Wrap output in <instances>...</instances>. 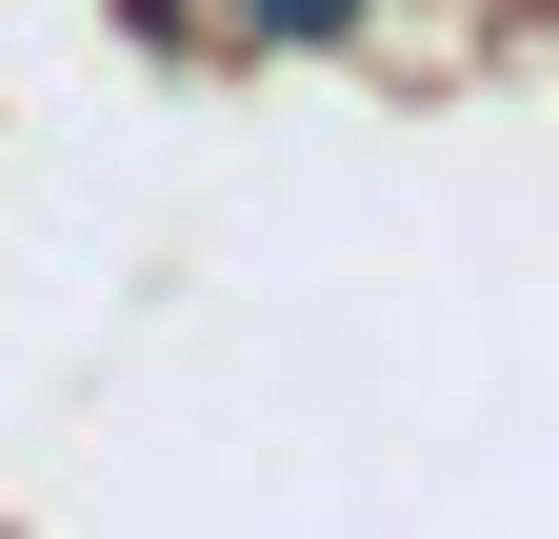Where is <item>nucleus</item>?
Instances as JSON below:
<instances>
[{
    "instance_id": "f257e3e1",
    "label": "nucleus",
    "mask_w": 559,
    "mask_h": 539,
    "mask_svg": "<svg viewBox=\"0 0 559 539\" xmlns=\"http://www.w3.org/2000/svg\"><path fill=\"white\" fill-rule=\"evenodd\" d=\"M260 21H340V0H260Z\"/></svg>"
}]
</instances>
